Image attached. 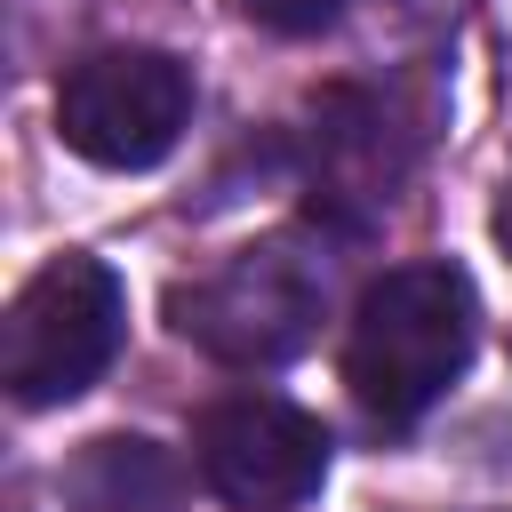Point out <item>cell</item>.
I'll return each instance as SVG.
<instances>
[{
  "mask_svg": "<svg viewBox=\"0 0 512 512\" xmlns=\"http://www.w3.org/2000/svg\"><path fill=\"white\" fill-rule=\"evenodd\" d=\"M168 312H176V336H192L208 360L280 368L288 352L312 344L328 312V272L320 256H304V240H256V248H232L192 288H176Z\"/></svg>",
  "mask_w": 512,
  "mask_h": 512,
  "instance_id": "2",
  "label": "cell"
},
{
  "mask_svg": "<svg viewBox=\"0 0 512 512\" xmlns=\"http://www.w3.org/2000/svg\"><path fill=\"white\" fill-rule=\"evenodd\" d=\"M200 480L240 512H288L328 480V424L272 392H232L192 424Z\"/></svg>",
  "mask_w": 512,
  "mask_h": 512,
  "instance_id": "5",
  "label": "cell"
},
{
  "mask_svg": "<svg viewBox=\"0 0 512 512\" xmlns=\"http://www.w3.org/2000/svg\"><path fill=\"white\" fill-rule=\"evenodd\" d=\"M120 328H128V296H120L112 264H96V256H56V264H40V272L16 288V304H8L0 384L16 392V408L80 400V392L112 368Z\"/></svg>",
  "mask_w": 512,
  "mask_h": 512,
  "instance_id": "3",
  "label": "cell"
},
{
  "mask_svg": "<svg viewBox=\"0 0 512 512\" xmlns=\"http://www.w3.org/2000/svg\"><path fill=\"white\" fill-rule=\"evenodd\" d=\"M192 120V72L168 48H96L56 88V136L88 168H152Z\"/></svg>",
  "mask_w": 512,
  "mask_h": 512,
  "instance_id": "4",
  "label": "cell"
},
{
  "mask_svg": "<svg viewBox=\"0 0 512 512\" xmlns=\"http://www.w3.org/2000/svg\"><path fill=\"white\" fill-rule=\"evenodd\" d=\"M64 496L80 512H160L176 496V472L152 440H88V456L64 472Z\"/></svg>",
  "mask_w": 512,
  "mask_h": 512,
  "instance_id": "6",
  "label": "cell"
},
{
  "mask_svg": "<svg viewBox=\"0 0 512 512\" xmlns=\"http://www.w3.org/2000/svg\"><path fill=\"white\" fill-rule=\"evenodd\" d=\"M496 232L512 240V176H504V208H496Z\"/></svg>",
  "mask_w": 512,
  "mask_h": 512,
  "instance_id": "8",
  "label": "cell"
},
{
  "mask_svg": "<svg viewBox=\"0 0 512 512\" xmlns=\"http://www.w3.org/2000/svg\"><path fill=\"white\" fill-rule=\"evenodd\" d=\"M248 24L280 32V40H304V32H328L336 24V0H240Z\"/></svg>",
  "mask_w": 512,
  "mask_h": 512,
  "instance_id": "7",
  "label": "cell"
},
{
  "mask_svg": "<svg viewBox=\"0 0 512 512\" xmlns=\"http://www.w3.org/2000/svg\"><path fill=\"white\" fill-rule=\"evenodd\" d=\"M480 296L456 264H392L368 280L352 336H344V384L376 424H416L472 360Z\"/></svg>",
  "mask_w": 512,
  "mask_h": 512,
  "instance_id": "1",
  "label": "cell"
}]
</instances>
